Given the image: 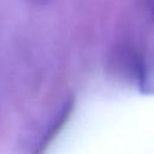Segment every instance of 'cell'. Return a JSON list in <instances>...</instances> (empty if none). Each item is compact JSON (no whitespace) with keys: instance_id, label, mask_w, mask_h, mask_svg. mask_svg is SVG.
<instances>
[{"instance_id":"cell-1","label":"cell","mask_w":154,"mask_h":154,"mask_svg":"<svg viewBox=\"0 0 154 154\" xmlns=\"http://www.w3.org/2000/svg\"><path fill=\"white\" fill-rule=\"evenodd\" d=\"M72 108H73V102L72 100H67L65 102L64 106H61L59 113L57 114L55 117V120L52 123V125L48 128L45 137H42V140L40 141V144L35 152V154H42L47 147H49L52 140H54L57 137V135L60 132L61 128L64 126V124L69 120L70 116H71V112H72Z\"/></svg>"},{"instance_id":"cell-2","label":"cell","mask_w":154,"mask_h":154,"mask_svg":"<svg viewBox=\"0 0 154 154\" xmlns=\"http://www.w3.org/2000/svg\"><path fill=\"white\" fill-rule=\"evenodd\" d=\"M135 79L142 93L154 94V57L141 54Z\"/></svg>"},{"instance_id":"cell-3","label":"cell","mask_w":154,"mask_h":154,"mask_svg":"<svg viewBox=\"0 0 154 154\" xmlns=\"http://www.w3.org/2000/svg\"><path fill=\"white\" fill-rule=\"evenodd\" d=\"M26 1H29L30 4H35V5H42V4L47 2L48 0H26Z\"/></svg>"}]
</instances>
